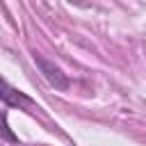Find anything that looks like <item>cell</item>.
Instances as JSON below:
<instances>
[{
    "label": "cell",
    "mask_w": 146,
    "mask_h": 146,
    "mask_svg": "<svg viewBox=\"0 0 146 146\" xmlns=\"http://www.w3.org/2000/svg\"><path fill=\"white\" fill-rule=\"evenodd\" d=\"M71 2H82V0H71Z\"/></svg>",
    "instance_id": "cell-3"
},
{
    "label": "cell",
    "mask_w": 146,
    "mask_h": 146,
    "mask_svg": "<svg viewBox=\"0 0 146 146\" xmlns=\"http://www.w3.org/2000/svg\"><path fill=\"white\" fill-rule=\"evenodd\" d=\"M34 62L39 64V68H41V73H43V78L55 87V89H68V78L62 73V68L59 66H55L52 62H48V59H43L41 55H34Z\"/></svg>",
    "instance_id": "cell-1"
},
{
    "label": "cell",
    "mask_w": 146,
    "mask_h": 146,
    "mask_svg": "<svg viewBox=\"0 0 146 146\" xmlns=\"http://www.w3.org/2000/svg\"><path fill=\"white\" fill-rule=\"evenodd\" d=\"M2 103L9 107V105H32V100L25 96V94H21V91H16V89H11L7 82L2 84Z\"/></svg>",
    "instance_id": "cell-2"
}]
</instances>
